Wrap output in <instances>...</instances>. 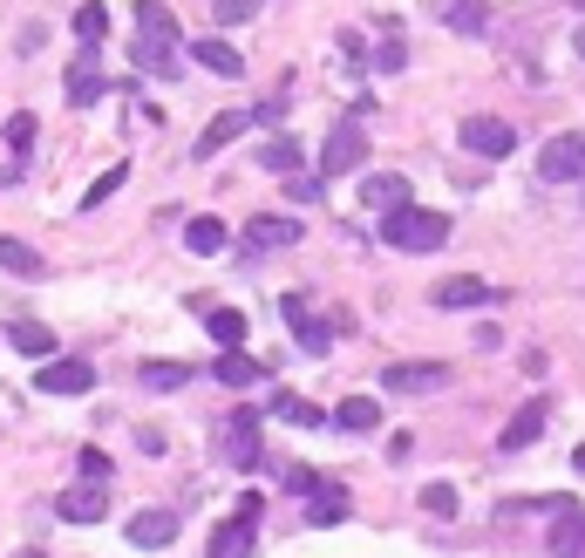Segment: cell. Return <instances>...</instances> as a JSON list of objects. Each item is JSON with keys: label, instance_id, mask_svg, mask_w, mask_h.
<instances>
[{"label": "cell", "instance_id": "obj_1", "mask_svg": "<svg viewBox=\"0 0 585 558\" xmlns=\"http://www.w3.org/2000/svg\"><path fill=\"white\" fill-rule=\"evenodd\" d=\"M443 238H449V218L429 212V205H402V212L381 218V246L388 253H436Z\"/></svg>", "mask_w": 585, "mask_h": 558}, {"label": "cell", "instance_id": "obj_2", "mask_svg": "<svg viewBox=\"0 0 585 558\" xmlns=\"http://www.w3.org/2000/svg\"><path fill=\"white\" fill-rule=\"evenodd\" d=\"M259 409H225V422H218V450H225V463L231 470H259Z\"/></svg>", "mask_w": 585, "mask_h": 558}, {"label": "cell", "instance_id": "obj_3", "mask_svg": "<svg viewBox=\"0 0 585 558\" xmlns=\"http://www.w3.org/2000/svg\"><path fill=\"white\" fill-rule=\"evenodd\" d=\"M538 178L544 184H578L585 178V130H565L538 150Z\"/></svg>", "mask_w": 585, "mask_h": 558}, {"label": "cell", "instance_id": "obj_4", "mask_svg": "<svg viewBox=\"0 0 585 558\" xmlns=\"http://www.w3.org/2000/svg\"><path fill=\"white\" fill-rule=\"evenodd\" d=\"M368 164V137H361V124L347 116V124L321 143V178H347V171H361Z\"/></svg>", "mask_w": 585, "mask_h": 558}, {"label": "cell", "instance_id": "obj_5", "mask_svg": "<svg viewBox=\"0 0 585 558\" xmlns=\"http://www.w3.org/2000/svg\"><path fill=\"white\" fill-rule=\"evenodd\" d=\"M102 511H109V484H96V476L55 491V517H62V525H102Z\"/></svg>", "mask_w": 585, "mask_h": 558}, {"label": "cell", "instance_id": "obj_6", "mask_svg": "<svg viewBox=\"0 0 585 558\" xmlns=\"http://www.w3.org/2000/svg\"><path fill=\"white\" fill-rule=\"evenodd\" d=\"M280 313H286V328H293V341H300V354H314V362H321V354L334 347V328L321 321V313H314V307H306V293H286V300H280Z\"/></svg>", "mask_w": 585, "mask_h": 558}, {"label": "cell", "instance_id": "obj_7", "mask_svg": "<svg viewBox=\"0 0 585 558\" xmlns=\"http://www.w3.org/2000/svg\"><path fill=\"white\" fill-rule=\"evenodd\" d=\"M463 150H477V157H490V164H497V157H511L518 150V130L511 124H503V116H463Z\"/></svg>", "mask_w": 585, "mask_h": 558}, {"label": "cell", "instance_id": "obj_8", "mask_svg": "<svg viewBox=\"0 0 585 558\" xmlns=\"http://www.w3.org/2000/svg\"><path fill=\"white\" fill-rule=\"evenodd\" d=\"M449 382V362H388L381 368V388L388 395H429Z\"/></svg>", "mask_w": 585, "mask_h": 558}, {"label": "cell", "instance_id": "obj_9", "mask_svg": "<svg viewBox=\"0 0 585 558\" xmlns=\"http://www.w3.org/2000/svg\"><path fill=\"white\" fill-rule=\"evenodd\" d=\"M252 545H259V517L231 511L225 525H212V545H205V558H252Z\"/></svg>", "mask_w": 585, "mask_h": 558}, {"label": "cell", "instance_id": "obj_10", "mask_svg": "<svg viewBox=\"0 0 585 558\" xmlns=\"http://www.w3.org/2000/svg\"><path fill=\"white\" fill-rule=\"evenodd\" d=\"M497 300V287L490 279H477V272H456V279H443L436 293H429V307H443V313H463V307H490Z\"/></svg>", "mask_w": 585, "mask_h": 558}, {"label": "cell", "instance_id": "obj_11", "mask_svg": "<svg viewBox=\"0 0 585 558\" xmlns=\"http://www.w3.org/2000/svg\"><path fill=\"white\" fill-rule=\"evenodd\" d=\"M544 416H552V403H544V395H538V403H524V409H511V422L497 429V450H503V457H511V450H531L538 436H544Z\"/></svg>", "mask_w": 585, "mask_h": 558}, {"label": "cell", "instance_id": "obj_12", "mask_svg": "<svg viewBox=\"0 0 585 558\" xmlns=\"http://www.w3.org/2000/svg\"><path fill=\"white\" fill-rule=\"evenodd\" d=\"M246 246L252 253H286V246H300V218H280V212L246 218Z\"/></svg>", "mask_w": 585, "mask_h": 558}, {"label": "cell", "instance_id": "obj_13", "mask_svg": "<svg viewBox=\"0 0 585 558\" xmlns=\"http://www.w3.org/2000/svg\"><path fill=\"white\" fill-rule=\"evenodd\" d=\"M252 124H259V116H252V109H225V116H212V124H205V137H198V143H191V157H198V164H205V157H218V150H225L231 137H246Z\"/></svg>", "mask_w": 585, "mask_h": 558}, {"label": "cell", "instance_id": "obj_14", "mask_svg": "<svg viewBox=\"0 0 585 558\" xmlns=\"http://www.w3.org/2000/svg\"><path fill=\"white\" fill-rule=\"evenodd\" d=\"M34 388L42 395H89L96 388V362H48L42 375H34Z\"/></svg>", "mask_w": 585, "mask_h": 558}, {"label": "cell", "instance_id": "obj_15", "mask_svg": "<svg viewBox=\"0 0 585 558\" xmlns=\"http://www.w3.org/2000/svg\"><path fill=\"white\" fill-rule=\"evenodd\" d=\"M361 205H368L375 218H388V212H402V205H409V178H402V171H375V178L361 184Z\"/></svg>", "mask_w": 585, "mask_h": 558}, {"label": "cell", "instance_id": "obj_16", "mask_svg": "<svg viewBox=\"0 0 585 558\" xmlns=\"http://www.w3.org/2000/svg\"><path fill=\"white\" fill-rule=\"evenodd\" d=\"M272 375V362H252L246 347H225L218 362H212V382H225V388H252V382H266Z\"/></svg>", "mask_w": 585, "mask_h": 558}, {"label": "cell", "instance_id": "obj_17", "mask_svg": "<svg viewBox=\"0 0 585 558\" xmlns=\"http://www.w3.org/2000/svg\"><path fill=\"white\" fill-rule=\"evenodd\" d=\"M109 96V83H102V68H96V55L83 49V62L68 68V109H96Z\"/></svg>", "mask_w": 585, "mask_h": 558}, {"label": "cell", "instance_id": "obj_18", "mask_svg": "<svg viewBox=\"0 0 585 558\" xmlns=\"http://www.w3.org/2000/svg\"><path fill=\"white\" fill-rule=\"evenodd\" d=\"M130 62L143 75H158V83H171V68H177V42H158V34H137L130 42Z\"/></svg>", "mask_w": 585, "mask_h": 558}, {"label": "cell", "instance_id": "obj_19", "mask_svg": "<svg viewBox=\"0 0 585 558\" xmlns=\"http://www.w3.org/2000/svg\"><path fill=\"white\" fill-rule=\"evenodd\" d=\"M171 538H177V517H171V511H137V517H130V545L164 551Z\"/></svg>", "mask_w": 585, "mask_h": 558}, {"label": "cell", "instance_id": "obj_20", "mask_svg": "<svg viewBox=\"0 0 585 558\" xmlns=\"http://www.w3.org/2000/svg\"><path fill=\"white\" fill-rule=\"evenodd\" d=\"M436 14L449 34H484L490 28V0H436Z\"/></svg>", "mask_w": 585, "mask_h": 558}, {"label": "cell", "instance_id": "obj_21", "mask_svg": "<svg viewBox=\"0 0 585 558\" xmlns=\"http://www.w3.org/2000/svg\"><path fill=\"white\" fill-rule=\"evenodd\" d=\"M544 545H552V558H585V511H578V504H565Z\"/></svg>", "mask_w": 585, "mask_h": 558}, {"label": "cell", "instance_id": "obj_22", "mask_svg": "<svg viewBox=\"0 0 585 558\" xmlns=\"http://www.w3.org/2000/svg\"><path fill=\"white\" fill-rule=\"evenodd\" d=\"M191 307L205 313V328H212L218 347H239V341H246V313H239V307H212V300H191Z\"/></svg>", "mask_w": 585, "mask_h": 558}, {"label": "cell", "instance_id": "obj_23", "mask_svg": "<svg viewBox=\"0 0 585 558\" xmlns=\"http://www.w3.org/2000/svg\"><path fill=\"white\" fill-rule=\"evenodd\" d=\"M191 55H198L212 75H246V55L231 49V42H218V34H198V42H191Z\"/></svg>", "mask_w": 585, "mask_h": 558}, {"label": "cell", "instance_id": "obj_24", "mask_svg": "<svg viewBox=\"0 0 585 558\" xmlns=\"http://www.w3.org/2000/svg\"><path fill=\"white\" fill-rule=\"evenodd\" d=\"M259 164H266L272 178H300L306 150H300V137H272V143H259Z\"/></svg>", "mask_w": 585, "mask_h": 558}, {"label": "cell", "instance_id": "obj_25", "mask_svg": "<svg viewBox=\"0 0 585 558\" xmlns=\"http://www.w3.org/2000/svg\"><path fill=\"white\" fill-rule=\"evenodd\" d=\"M0 266H8L14 279H42V272H48V266H42V253H34L28 238H8V232H0Z\"/></svg>", "mask_w": 585, "mask_h": 558}, {"label": "cell", "instance_id": "obj_26", "mask_svg": "<svg viewBox=\"0 0 585 558\" xmlns=\"http://www.w3.org/2000/svg\"><path fill=\"white\" fill-rule=\"evenodd\" d=\"M184 253H198V259L225 253V218H184Z\"/></svg>", "mask_w": 585, "mask_h": 558}, {"label": "cell", "instance_id": "obj_27", "mask_svg": "<svg viewBox=\"0 0 585 558\" xmlns=\"http://www.w3.org/2000/svg\"><path fill=\"white\" fill-rule=\"evenodd\" d=\"M102 34H109V8H102V0H83V8H75V42L96 55V49H102Z\"/></svg>", "mask_w": 585, "mask_h": 558}, {"label": "cell", "instance_id": "obj_28", "mask_svg": "<svg viewBox=\"0 0 585 558\" xmlns=\"http://www.w3.org/2000/svg\"><path fill=\"white\" fill-rule=\"evenodd\" d=\"M306 525H347V491L340 484L314 491V497H306Z\"/></svg>", "mask_w": 585, "mask_h": 558}, {"label": "cell", "instance_id": "obj_29", "mask_svg": "<svg viewBox=\"0 0 585 558\" xmlns=\"http://www.w3.org/2000/svg\"><path fill=\"white\" fill-rule=\"evenodd\" d=\"M272 416H280L286 429H321V422H327L314 403H306V395H272Z\"/></svg>", "mask_w": 585, "mask_h": 558}, {"label": "cell", "instance_id": "obj_30", "mask_svg": "<svg viewBox=\"0 0 585 558\" xmlns=\"http://www.w3.org/2000/svg\"><path fill=\"white\" fill-rule=\"evenodd\" d=\"M137 382H143L150 395H171V388H184V382H191V368H184V362H143V368H137Z\"/></svg>", "mask_w": 585, "mask_h": 558}, {"label": "cell", "instance_id": "obj_31", "mask_svg": "<svg viewBox=\"0 0 585 558\" xmlns=\"http://www.w3.org/2000/svg\"><path fill=\"white\" fill-rule=\"evenodd\" d=\"M334 422H340V429H347V436H368V429H375V422H381V409H375V403H368V395H347V403H340V409H334Z\"/></svg>", "mask_w": 585, "mask_h": 558}, {"label": "cell", "instance_id": "obj_32", "mask_svg": "<svg viewBox=\"0 0 585 558\" xmlns=\"http://www.w3.org/2000/svg\"><path fill=\"white\" fill-rule=\"evenodd\" d=\"M0 137H8V150H14V171H21V164H28V150H34V137H42V124H34L28 109H14V116H8V130H0Z\"/></svg>", "mask_w": 585, "mask_h": 558}, {"label": "cell", "instance_id": "obj_33", "mask_svg": "<svg viewBox=\"0 0 585 558\" xmlns=\"http://www.w3.org/2000/svg\"><path fill=\"white\" fill-rule=\"evenodd\" d=\"M137 28L158 34V42H177V14L164 8V0H137Z\"/></svg>", "mask_w": 585, "mask_h": 558}, {"label": "cell", "instance_id": "obj_34", "mask_svg": "<svg viewBox=\"0 0 585 558\" xmlns=\"http://www.w3.org/2000/svg\"><path fill=\"white\" fill-rule=\"evenodd\" d=\"M8 341H14L21 354H55V334H48L42 321H14V328H8Z\"/></svg>", "mask_w": 585, "mask_h": 558}, {"label": "cell", "instance_id": "obj_35", "mask_svg": "<svg viewBox=\"0 0 585 558\" xmlns=\"http://www.w3.org/2000/svg\"><path fill=\"white\" fill-rule=\"evenodd\" d=\"M402 62H409V42H402L396 28H381V49H375V68H381V75H396Z\"/></svg>", "mask_w": 585, "mask_h": 558}, {"label": "cell", "instance_id": "obj_36", "mask_svg": "<svg viewBox=\"0 0 585 558\" xmlns=\"http://www.w3.org/2000/svg\"><path fill=\"white\" fill-rule=\"evenodd\" d=\"M123 178H130V164H109L96 184H89V197H83V212H96L102 205V197H116V191H123Z\"/></svg>", "mask_w": 585, "mask_h": 558}, {"label": "cell", "instance_id": "obj_37", "mask_svg": "<svg viewBox=\"0 0 585 558\" xmlns=\"http://www.w3.org/2000/svg\"><path fill=\"white\" fill-rule=\"evenodd\" d=\"M259 8H266V0H212V21H218V28H239V21H252Z\"/></svg>", "mask_w": 585, "mask_h": 558}, {"label": "cell", "instance_id": "obj_38", "mask_svg": "<svg viewBox=\"0 0 585 558\" xmlns=\"http://www.w3.org/2000/svg\"><path fill=\"white\" fill-rule=\"evenodd\" d=\"M286 491H300V497H314V491H327V476H321L314 463H286Z\"/></svg>", "mask_w": 585, "mask_h": 558}, {"label": "cell", "instance_id": "obj_39", "mask_svg": "<svg viewBox=\"0 0 585 558\" xmlns=\"http://www.w3.org/2000/svg\"><path fill=\"white\" fill-rule=\"evenodd\" d=\"M422 511H436V517H456V484H429V491H422Z\"/></svg>", "mask_w": 585, "mask_h": 558}, {"label": "cell", "instance_id": "obj_40", "mask_svg": "<svg viewBox=\"0 0 585 558\" xmlns=\"http://www.w3.org/2000/svg\"><path fill=\"white\" fill-rule=\"evenodd\" d=\"M321 184H327V178H306V171H300V178H286V197H293V205H314Z\"/></svg>", "mask_w": 585, "mask_h": 558}, {"label": "cell", "instance_id": "obj_41", "mask_svg": "<svg viewBox=\"0 0 585 558\" xmlns=\"http://www.w3.org/2000/svg\"><path fill=\"white\" fill-rule=\"evenodd\" d=\"M83 476H96V484H109V457H102V450H83Z\"/></svg>", "mask_w": 585, "mask_h": 558}, {"label": "cell", "instance_id": "obj_42", "mask_svg": "<svg viewBox=\"0 0 585 558\" xmlns=\"http://www.w3.org/2000/svg\"><path fill=\"white\" fill-rule=\"evenodd\" d=\"M137 450L143 457H164V429H137Z\"/></svg>", "mask_w": 585, "mask_h": 558}, {"label": "cell", "instance_id": "obj_43", "mask_svg": "<svg viewBox=\"0 0 585 558\" xmlns=\"http://www.w3.org/2000/svg\"><path fill=\"white\" fill-rule=\"evenodd\" d=\"M572 470H578V476H585V443H578V450H572Z\"/></svg>", "mask_w": 585, "mask_h": 558}, {"label": "cell", "instance_id": "obj_44", "mask_svg": "<svg viewBox=\"0 0 585 558\" xmlns=\"http://www.w3.org/2000/svg\"><path fill=\"white\" fill-rule=\"evenodd\" d=\"M572 49H578V55H585V28H578V34H572Z\"/></svg>", "mask_w": 585, "mask_h": 558}, {"label": "cell", "instance_id": "obj_45", "mask_svg": "<svg viewBox=\"0 0 585 558\" xmlns=\"http://www.w3.org/2000/svg\"><path fill=\"white\" fill-rule=\"evenodd\" d=\"M14 558H48V551H34V545H28V551H14Z\"/></svg>", "mask_w": 585, "mask_h": 558}, {"label": "cell", "instance_id": "obj_46", "mask_svg": "<svg viewBox=\"0 0 585 558\" xmlns=\"http://www.w3.org/2000/svg\"><path fill=\"white\" fill-rule=\"evenodd\" d=\"M572 8H578V14H585V0H572Z\"/></svg>", "mask_w": 585, "mask_h": 558}]
</instances>
